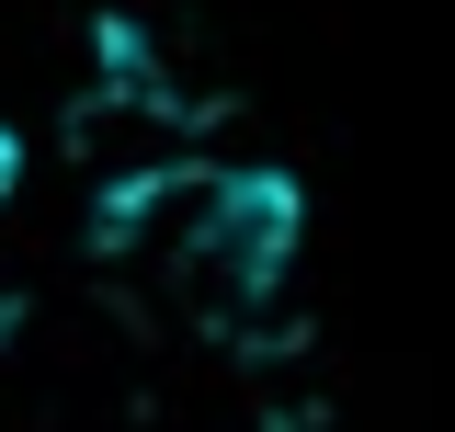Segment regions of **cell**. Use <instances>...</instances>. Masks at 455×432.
Segmentation results:
<instances>
[{
  "instance_id": "6da1fadb",
  "label": "cell",
  "mask_w": 455,
  "mask_h": 432,
  "mask_svg": "<svg viewBox=\"0 0 455 432\" xmlns=\"http://www.w3.org/2000/svg\"><path fill=\"white\" fill-rule=\"evenodd\" d=\"M92 251L125 262L137 284H160L182 319L251 330L284 308V284L307 262V182L274 160H137L103 182L92 205Z\"/></svg>"
},
{
  "instance_id": "7a4b0ae2",
  "label": "cell",
  "mask_w": 455,
  "mask_h": 432,
  "mask_svg": "<svg viewBox=\"0 0 455 432\" xmlns=\"http://www.w3.org/2000/svg\"><path fill=\"white\" fill-rule=\"evenodd\" d=\"M23 171H35V148H23V125H0V205L23 194Z\"/></svg>"
}]
</instances>
